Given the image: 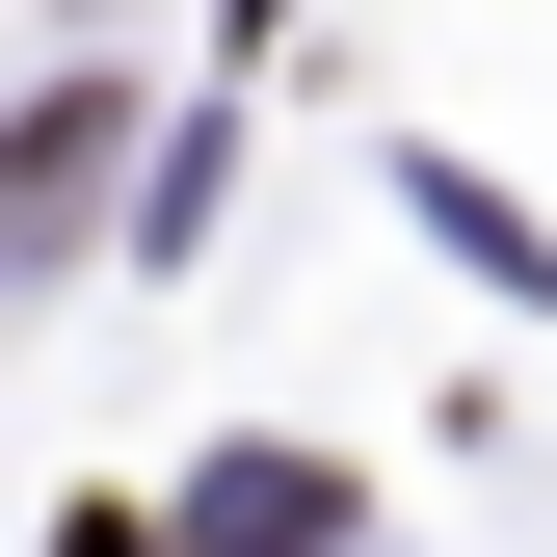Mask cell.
Here are the masks:
<instances>
[{
  "label": "cell",
  "mask_w": 557,
  "mask_h": 557,
  "mask_svg": "<svg viewBox=\"0 0 557 557\" xmlns=\"http://www.w3.org/2000/svg\"><path fill=\"white\" fill-rule=\"evenodd\" d=\"M319 531H345V478H293V451H239V478H213V557H319Z\"/></svg>",
  "instance_id": "1"
},
{
  "label": "cell",
  "mask_w": 557,
  "mask_h": 557,
  "mask_svg": "<svg viewBox=\"0 0 557 557\" xmlns=\"http://www.w3.org/2000/svg\"><path fill=\"white\" fill-rule=\"evenodd\" d=\"M53 557H133V531H107V505H81V531H53Z\"/></svg>",
  "instance_id": "2"
}]
</instances>
